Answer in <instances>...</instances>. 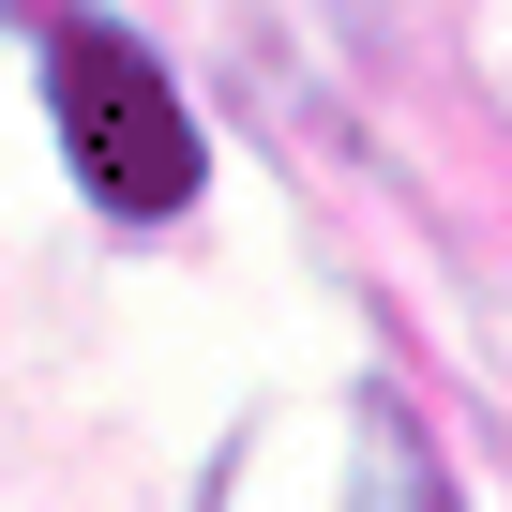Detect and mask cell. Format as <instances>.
<instances>
[{
  "label": "cell",
  "instance_id": "6da1fadb",
  "mask_svg": "<svg viewBox=\"0 0 512 512\" xmlns=\"http://www.w3.org/2000/svg\"><path fill=\"white\" fill-rule=\"evenodd\" d=\"M196 512H452L437 437L407 422V392H272L196 482Z\"/></svg>",
  "mask_w": 512,
  "mask_h": 512
},
{
  "label": "cell",
  "instance_id": "7a4b0ae2",
  "mask_svg": "<svg viewBox=\"0 0 512 512\" xmlns=\"http://www.w3.org/2000/svg\"><path fill=\"white\" fill-rule=\"evenodd\" d=\"M46 121H61L76 196L121 211V226H166V211H196V181H211V136H196L181 76H166L121 16H61V31H46Z\"/></svg>",
  "mask_w": 512,
  "mask_h": 512
}]
</instances>
